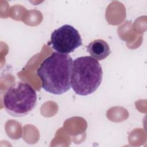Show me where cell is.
I'll return each instance as SVG.
<instances>
[{
	"label": "cell",
	"mask_w": 147,
	"mask_h": 147,
	"mask_svg": "<svg viewBox=\"0 0 147 147\" xmlns=\"http://www.w3.org/2000/svg\"><path fill=\"white\" fill-rule=\"evenodd\" d=\"M72 63L70 56L57 52H53L44 59L37 71L42 88L55 95L68 91L71 87Z\"/></svg>",
	"instance_id": "6da1fadb"
},
{
	"label": "cell",
	"mask_w": 147,
	"mask_h": 147,
	"mask_svg": "<svg viewBox=\"0 0 147 147\" xmlns=\"http://www.w3.org/2000/svg\"><path fill=\"white\" fill-rule=\"evenodd\" d=\"M102 77L101 65L92 57L82 56L74 60L71 84L76 94L86 96L93 93L100 85Z\"/></svg>",
	"instance_id": "7a4b0ae2"
},
{
	"label": "cell",
	"mask_w": 147,
	"mask_h": 147,
	"mask_svg": "<svg viewBox=\"0 0 147 147\" xmlns=\"http://www.w3.org/2000/svg\"><path fill=\"white\" fill-rule=\"evenodd\" d=\"M37 96L32 86L25 82H18L6 91L3 103L7 113L20 117L31 112L36 107Z\"/></svg>",
	"instance_id": "3957f363"
},
{
	"label": "cell",
	"mask_w": 147,
	"mask_h": 147,
	"mask_svg": "<svg viewBox=\"0 0 147 147\" xmlns=\"http://www.w3.org/2000/svg\"><path fill=\"white\" fill-rule=\"evenodd\" d=\"M50 44L56 52L68 54L81 46L82 40L77 29L65 24L53 30L51 36Z\"/></svg>",
	"instance_id": "277c9868"
},
{
	"label": "cell",
	"mask_w": 147,
	"mask_h": 147,
	"mask_svg": "<svg viewBox=\"0 0 147 147\" xmlns=\"http://www.w3.org/2000/svg\"><path fill=\"white\" fill-rule=\"evenodd\" d=\"M87 51L96 60H102L106 59L110 53L109 44L102 39H97L91 41L86 46Z\"/></svg>",
	"instance_id": "5b68a950"
}]
</instances>
